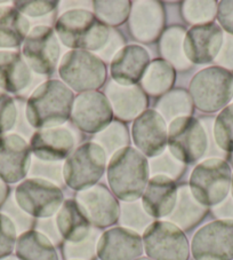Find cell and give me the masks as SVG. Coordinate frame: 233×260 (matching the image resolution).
I'll return each instance as SVG.
<instances>
[{
    "label": "cell",
    "instance_id": "21",
    "mask_svg": "<svg viewBox=\"0 0 233 260\" xmlns=\"http://www.w3.org/2000/svg\"><path fill=\"white\" fill-rule=\"evenodd\" d=\"M74 145L73 136L65 127H49L35 132L31 138L30 149L39 159L54 162L68 156Z\"/></svg>",
    "mask_w": 233,
    "mask_h": 260
},
{
    "label": "cell",
    "instance_id": "31",
    "mask_svg": "<svg viewBox=\"0 0 233 260\" xmlns=\"http://www.w3.org/2000/svg\"><path fill=\"white\" fill-rule=\"evenodd\" d=\"M193 101L184 89L177 88L168 92L158 103L159 114L168 122L180 117H189L193 110Z\"/></svg>",
    "mask_w": 233,
    "mask_h": 260
},
{
    "label": "cell",
    "instance_id": "43",
    "mask_svg": "<svg viewBox=\"0 0 233 260\" xmlns=\"http://www.w3.org/2000/svg\"><path fill=\"white\" fill-rule=\"evenodd\" d=\"M217 20L221 28L233 36V0H224L217 5Z\"/></svg>",
    "mask_w": 233,
    "mask_h": 260
},
{
    "label": "cell",
    "instance_id": "36",
    "mask_svg": "<svg viewBox=\"0 0 233 260\" xmlns=\"http://www.w3.org/2000/svg\"><path fill=\"white\" fill-rule=\"evenodd\" d=\"M120 221L126 227L132 228L134 232H143L152 223V217L145 212L141 203L135 201L123 204Z\"/></svg>",
    "mask_w": 233,
    "mask_h": 260
},
{
    "label": "cell",
    "instance_id": "3",
    "mask_svg": "<svg viewBox=\"0 0 233 260\" xmlns=\"http://www.w3.org/2000/svg\"><path fill=\"white\" fill-rule=\"evenodd\" d=\"M55 30L61 42L74 51H98L109 40L107 26L85 10L63 13L56 21Z\"/></svg>",
    "mask_w": 233,
    "mask_h": 260
},
{
    "label": "cell",
    "instance_id": "25",
    "mask_svg": "<svg viewBox=\"0 0 233 260\" xmlns=\"http://www.w3.org/2000/svg\"><path fill=\"white\" fill-rule=\"evenodd\" d=\"M31 73L28 64L16 52H0V87L17 93L28 86Z\"/></svg>",
    "mask_w": 233,
    "mask_h": 260
},
{
    "label": "cell",
    "instance_id": "5",
    "mask_svg": "<svg viewBox=\"0 0 233 260\" xmlns=\"http://www.w3.org/2000/svg\"><path fill=\"white\" fill-rule=\"evenodd\" d=\"M231 183L232 171L226 160L209 158L195 168L190 178V190L201 205L216 206L228 196Z\"/></svg>",
    "mask_w": 233,
    "mask_h": 260
},
{
    "label": "cell",
    "instance_id": "45",
    "mask_svg": "<svg viewBox=\"0 0 233 260\" xmlns=\"http://www.w3.org/2000/svg\"><path fill=\"white\" fill-rule=\"evenodd\" d=\"M54 221H52V220H45V221H42V223H40V225H42V228H43V231L46 233L47 235H49V237H51V239H53V241H58L60 240V236H61V234H60V232H57L55 228H54V223H53Z\"/></svg>",
    "mask_w": 233,
    "mask_h": 260
},
{
    "label": "cell",
    "instance_id": "15",
    "mask_svg": "<svg viewBox=\"0 0 233 260\" xmlns=\"http://www.w3.org/2000/svg\"><path fill=\"white\" fill-rule=\"evenodd\" d=\"M135 146L147 157H157L167 145L168 131L165 118L153 109L145 110L135 118L132 127Z\"/></svg>",
    "mask_w": 233,
    "mask_h": 260
},
{
    "label": "cell",
    "instance_id": "49",
    "mask_svg": "<svg viewBox=\"0 0 233 260\" xmlns=\"http://www.w3.org/2000/svg\"><path fill=\"white\" fill-rule=\"evenodd\" d=\"M232 197H233V174H232Z\"/></svg>",
    "mask_w": 233,
    "mask_h": 260
},
{
    "label": "cell",
    "instance_id": "42",
    "mask_svg": "<svg viewBox=\"0 0 233 260\" xmlns=\"http://www.w3.org/2000/svg\"><path fill=\"white\" fill-rule=\"evenodd\" d=\"M218 67L227 71H233V36L225 34L221 51L215 59Z\"/></svg>",
    "mask_w": 233,
    "mask_h": 260
},
{
    "label": "cell",
    "instance_id": "8",
    "mask_svg": "<svg viewBox=\"0 0 233 260\" xmlns=\"http://www.w3.org/2000/svg\"><path fill=\"white\" fill-rule=\"evenodd\" d=\"M167 145L169 152L177 160L192 164L205 155L208 147V139L199 120L189 116L170 122Z\"/></svg>",
    "mask_w": 233,
    "mask_h": 260
},
{
    "label": "cell",
    "instance_id": "14",
    "mask_svg": "<svg viewBox=\"0 0 233 260\" xmlns=\"http://www.w3.org/2000/svg\"><path fill=\"white\" fill-rule=\"evenodd\" d=\"M223 40V30L214 22L193 25L185 34L183 51L190 62L197 64L210 63L217 57Z\"/></svg>",
    "mask_w": 233,
    "mask_h": 260
},
{
    "label": "cell",
    "instance_id": "35",
    "mask_svg": "<svg viewBox=\"0 0 233 260\" xmlns=\"http://www.w3.org/2000/svg\"><path fill=\"white\" fill-rule=\"evenodd\" d=\"M216 2H184L182 13L191 24L199 25L213 22L217 15Z\"/></svg>",
    "mask_w": 233,
    "mask_h": 260
},
{
    "label": "cell",
    "instance_id": "22",
    "mask_svg": "<svg viewBox=\"0 0 233 260\" xmlns=\"http://www.w3.org/2000/svg\"><path fill=\"white\" fill-rule=\"evenodd\" d=\"M177 187L173 179L154 176L147 182L142 197V205L152 218L169 216L176 205Z\"/></svg>",
    "mask_w": 233,
    "mask_h": 260
},
{
    "label": "cell",
    "instance_id": "18",
    "mask_svg": "<svg viewBox=\"0 0 233 260\" xmlns=\"http://www.w3.org/2000/svg\"><path fill=\"white\" fill-rule=\"evenodd\" d=\"M96 252L101 260H135L143 252L142 239L132 230L112 228L98 240Z\"/></svg>",
    "mask_w": 233,
    "mask_h": 260
},
{
    "label": "cell",
    "instance_id": "20",
    "mask_svg": "<svg viewBox=\"0 0 233 260\" xmlns=\"http://www.w3.org/2000/svg\"><path fill=\"white\" fill-rule=\"evenodd\" d=\"M165 24L164 8L159 2H136L129 14V28L138 42L150 44L161 35Z\"/></svg>",
    "mask_w": 233,
    "mask_h": 260
},
{
    "label": "cell",
    "instance_id": "47",
    "mask_svg": "<svg viewBox=\"0 0 233 260\" xmlns=\"http://www.w3.org/2000/svg\"><path fill=\"white\" fill-rule=\"evenodd\" d=\"M0 260H20V259L16 258V257H6V258L0 259Z\"/></svg>",
    "mask_w": 233,
    "mask_h": 260
},
{
    "label": "cell",
    "instance_id": "7",
    "mask_svg": "<svg viewBox=\"0 0 233 260\" xmlns=\"http://www.w3.org/2000/svg\"><path fill=\"white\" fill-rule=\"evenodd\" d=\"M106 152L95 142L80 146L66 159L63 169L64 180L74 190H85L93 187L105 171Z\"/></svg>",
    "mask_w": 233,
    "mask_h": 260
},
{
    "label": "cell",
    "instance_id": "34",
    "mask_svg": "<svg viewBox=\"0 0 233 260\" xmlns=\"http://www.w3.org/2000/svg\"><path fill=\"white\" fill-rule=\"evenodd\" d=\"M214 138L222 150L233 152V102L222 109L215 119Z\"/></svg>",
    "mask_w": 233,
    "mask_h": 260
},
{
    "label": "cell",
    "instance_id": "6",
    "mask_svg": "<svg viewBox=\"0 0 233 260\" xmlns=\"http://www.w3.org/2000/svg\"><path fill=\"white\" fill-rule=\"evenodd\" d=\"M58 74L69 88L92 92L105 83L106 68L100 57L87 51H70L62 59Z\"/></svg>",
    "mask_w": 233,
    "mask_h": 260
},
{
    "label": "cell",
    "instance_id": "10",
    "mask_svg": "<svg viewBox=\"0 0 233 260\" xmlns=\"http://www.w3.org/2000/svg\"><path fill=\"white\" fill-rule=\"evenodd\" d=\"M20 209L35 218H49L63 202V192L53 182L44 179H28L15 190Z\"/></svg>",
    "mask_w": 233,
    "mask_h": 260
},
{
    "label": "cell",
    "instance_id": "24",
    "mask_svg": "<svg viewBox=\"0 0 233 260\" xmlns=\"http://www.w3.org/2000/svg\"><path fill=\"white\" fill-rule=\"evenodd\" d=\"M61 236L70 243H79L91 234V222L77 202L68 200L62 205L56 218Z\"/></svg>",
    "mask_w": 233,
    "mask_h": 260
},
{
    "label": "cell",
    "instance_id": "38",
    "mask_svg": "<svg viewBox=\"0 0 233 260\" xmlns=\"http://www.w3.org/2000/svg\"><path fill=\"white\" fill-rule=\"evenodd\" d=\"M96 239L97 233L93 232L79 243L68 242L64 244V257L70 260H91L95 253Z\"/></svg>",
    "mask_w": 233,
    "mask_h": 260
},
{
    "label": "cell",
    "instance_id": "23",
    "mask_svg": "<svg viewBox=\"0 0 233 260\" xmlns=\"http://www.w3.org/2000/svg\"><path fill=\"white\" fill-rule=\"evenodd\" d=\"M107 100L115 116L123 120H132L144 113L147 106L145 92L135 85L124 86L111 82L105 89Z\"/></svg>",
    "mask_w": 233,
    "mask_h": 260
},
{
    "label": "cell",
    "instance_id": "44",
    "mask_svg": "<svg viewBox=\"0 0 233 260\" xmlns=\"http://www.w3.org/2000/svg\"><path fill=\"white\" fill-rule=\"evenodd\" d=\"M214 216L219 220H233V197L228 195L222 203L213 209Z\"/></svg>",
    "mask_w": 233,
    "mask_h": 260
},
{
    "label": "cell",
    "instance_id": "13",
    "mask_svg": "<svg viewBox=\"0 0 233 260\" xmlns=\"http://www.w3.org/2000/svg\"><path fill=\"white\" fill-rule=\"evenodd\" d=\"M113 116L112 107L103 93L92 91L80 93L74 99L71 118L75 126L86 133H97L110 125Z\"/></svg>",
    "mask_w": 233,
    "mask_h": 260
},
{
    "label": "cell",
    "instance_id": "41",
    "mask_svg": "<svg viewBox=\"0 0 233 260\" xmlns=\"http://www.w3.org/2000/svg\"><path fill=\"white\" fill-rule=\"evenodd\" d=\"M16 8L23 14L37 17L44 16L51 13L58 5L57 2H17L15 3Z\"/></svg>",
    "mask_w": 233,
    "mask_h": 260
},
{
    "label": "cell",
    "instance_id": "26",
    "mask_svg": "<svg viewBox=\"0 0 233 260\" xmlns=\"http://www.w3.org/2000/svg\"><path fill=\"white\" fill-rule=\"evenodd\" d=\"M207 211V208L195 199L189 187H182L177 192L176 205L168 218L178 228L190 230L203 220Z\"/></svg>",
    "mask_w": 233,
    "mask_h": 260
},
{
    "label": "cell",
    "instance_id": "33",
    "mask_svg": "<svg viewBox=\"0 0 233 260\" xmlns=\"http://www.w3.org/2000/svg\"><path fill=\"white\" fill-rule=\"evenodd\" d=\"M95 140L101 143V147L107 154H114L126 147L129 143V136L127 126L122 122H113L98 132Z\"/></svg>",
    "mask_w": 233,
    "mask_h": 260
},
{
    "label": "cell",
    "instance_id": "29",
    "mask_svg": "<svg viewBox=\"0 0 233 260\" xmlns=\"http://www.w3.org/2000/svg\"><path fill=\"white\" fill-rule=\"evenodd\" d=\"M142 80L143 91L152 96L167 93L175 83V70L163 59H156L147 67Z\"/></svg>",
    "mask_w": 233,
    "mask_h": 260
},
{
    "label": "cell",
    "instance_id": "28",
    "mask_svg": "<svg viewBox=\"0 0 233 260\" xmlns=\"http://www.w3.org/2000/svg\"><path fill=\"white\" fill-rule=\"evenodd\" d=\"M29 22L19 11L0 7V47H16L24 42Z\"/></svg>",
    "mask_w": 233,
    "mask_h": 260
},
{
    "label": "cell",
    "instance_id": "4",
    "mask_svg": "<svg viewBox=\"0 0 233 260\" xmlns=\"http://www.w3.org/2000/svg\"><path fill=\"white\" fill-rule=\"evenodd\" d=\"M195 106L204 113H216L233 100V74L215 66L200 70L190 83Z\"/></svg>",
    "mask_w": 233,
    "mask_h": 260
},
{
    "label": "cell",
    "instance_id": "12",
    "mask_svg": "<svg viewBox=\"0 0 233 260\" xmlns=\"http://www.w3.org/2000/svg\"><path fill=\"white\" fill-rule=\"evenodd\" d=\"M60 44L52 28L35 26L23 43V55L31 69L42 75L54 73L60 59Z\"/></svg>",
    "mask_w": 233,
    "mask_h": 260
},
{
    "label": "cell",
    "instance_id": "2",
    "mask_svg": "<svg viewBox=\"0 0 233 260\" xmlns=\"http://www.w3.org/2000/svg\"><path fill=\"white\" fill-rule=\"evenodd\" d=\"M149 163L132 147L114 152L107 167V181L113 194L125 202L137 201L149 182Z\"/></svg>",
    "mask_w": 233,
    "mask_h": 260
},
{
    "label": "cell",
    "instance_id": "32",
    "mask_svg": "<svg viewBox=\"0 0 233 260\" xmlns=\"http://www.w3.org/2000/svg\"><path fill=\"white\" fill-rule=\"evenodd\" d=\"M98 20L105 25H120L126 21L132 10L131 2H94Z\"/></svg>",
    "mask_w": 233,
    "mask_h": 260
},
{
    "label": "cell",
    "instance_id": "17",
    "mask_svg": "<svg viewBox=\"0 0 233 260\" xmlns=\"http://www.w3.org/2000/svg\"><path fill=\"white\" fill-rule=\"evenodd\" d=\"M30 167V147L17 134L0 138V179L14 183L22 180Z\"/></svg>",
    "mask_w": 233,
    "mask_h": 260
},
{
    "label": "cell",
    "instance_id": "50",
    "mask_svg": "<svg viewBox=\"0 0 233 260\" xmlns=\"http://www.w3.org/2000/svg\"><path fill=\"white\" fill-rule=\"evenodd\" d=\"M231 162H232V164H233V152H232V155H231Z\"/></svg>",
    "mask_w": 233,
    "mask_h": 260
},
{
    "label": "cell",
    "instance_id": "46",
    "mask_svg": "<svg viewBox=\"0 0 233 260\" xmlns=\"http://www.w3.org/2000/svg\"><path fill=\"white\" fill-rule=\"evenodd\" d=\"M8 195V187L6 185V182L0 179V205H2L5 200L7 199Z\"/></svg>",
    "mask_w": 233,
    "mask_h": 260
},
{
    "label": "cell",
    "instance_id": "37",
    "mask_svg": "<svg viewBox=\"0 0 233 260\" xmlns=\"http://www.w3.org/2000/svg\"><path fill=\"white\" fill-rule=\"evenodd\" d=\"M183 164L177 160L169 151H165L152 159L151 170L156 176L177 178L183 172Z\"/></svg>",
    "mask_w": 233,
    "mask_h": 260
},
{
    "label": "cell",
    "instance_id": "16",
    "mask_svg": "<svg viewBox=\"0 0 233 260\" xmlns=\"http://www.w3.org/2000/svg\"><path fill=\"white\" fill-rule=\"evenodd\" d=\"M77 201L85 216L94 226L107 227L118 220L119 203L105 186L96 185L82 190L77 195Z\"/></svg>",
    "mask_w": 233,
    "mask_h": 260
},
{
    "label": "cell",
    "instance_id": "40",
    "mask_svg": "<svg viewBox=\"0 0 233 260\" xmlns=\"http://www.w3.org/2000/svg\"><path fill=\"white\" fill-rule=\"evenodd\" d=\"M17 110L13 99L0 92V134L5 133L14 126Z\"/></svg>",
    "mask_w": 233,
    "mask_h": 260
},
{
    "label": "cell",
    "instance_id": "11",
    "mask_svg": "<svg viewBox=\"0 0 233 260\" xmlns=\"http://www.w3.org/2000/svg\"><path fill=\"white\" fill-rule=\"evenodd\" d=\"M191 250L196 260H232L233 220H216L201 227Z\"/></svg>",
    "mask_w": 233,
    "mask_h": 260
},
{
    "label": "cell",
    "instance_id": "27",
    "mask_svg": "<svg viewBox=\"0 0 233 260\" xmlns=\"http://www.w3.org/2000/svg\"><path fill=\"white\" fill-rule=\"evenodd\" d=\"M16 254L20 260H58L52 242L37 231L24 232L19 237Z\"/></svg>",
    "mask_w": 233,
    "mask_h": 260
},
{
    "label": "cell",
    "instance_id": "39",
    "mask_svg": "<svg viewBox=\"0 0 233 260\" xmlns=\"http://www.w3.org/2000/svg\"><path fill=\"white\" fill-rule=\"evenodd\" d=\"M16 244V226L12 219L0 213V259L8 257Z\"/></svg>",
    "mask_w": 233,
    "mask_h": 260
},
{
    "label": "cell",
    "instance_id": "19",
    "mask_svg": "<svg viewBox=\"0 0 233 260\" xmlns=\"http://www.w3.org/2000/svg\"><path fill=\"white\" fill-rule=\"evenodd\" d=\"M149 64L150 56L146 49L138 45H127L114 55L110 74L116 84L131 86L143 78Z\"/></svg>",
    "mask_w": 233,
    "mask_h": 260
},
{
    "label": "cell",
    "instance_id": "9",
    "mask_svg": "<svg viewBox=\"0 0 233 260\" xmlns=\"http://www.w3.org/2000/svg\"><path fill=\"white\" fill-rule=\"evenodd\" d=\"M146 254L152 260H187L190 249L184 233L168 221H154L143 235Z\"/></svg>",
    "mask_w": 233,
    "mask_h": 260
},
{
    "label": "cell",
    "instance_id": "48",
    "mask_svg": "<svg viewBox=\"0 0 233 260\" xmlns=\"http://www.w3.org/2000/svg\"><path fill=\"white\" fill-rule=\"evenodd\" d=\"M135 260H152L150 258H140V259H135Z\"/></svg>",
    "mask_w": 233,
    "mask_h": 260
},
{
    "label": "cell",
    "instance_id": "30",
    "mask_svg": "<svg viewBox=\"0 0 233 260\" xmlns=\"http://www.w3.org/2000/svg\"><path fill=\"white\" fill-rule=\"evenodd\" d=\"M185 38V31L180 26L169 28L161 37L160 49L161 54L169 64H173L178 69H185L190 66V61L186 59L183 51V39Z\"/></svg>",
    "mask_w": 233,
    "mask_h": 260
},
{
    "label": "cell",
    "instance_id": "1",
    "mask_svg": "<svg viewBox=\"0 0 233 260\" xmlns=\"http://www.w3.org/2000/svg\"><path fill=\"white\" fill-rule=\"evenodd\" d=\"M74 96L63 82L48 80L31 94L26 103V117L37 128L57 127L71 116Z\"/></svg>",
    "mask_w": 233,
    "mask_h": 260
}]
</instances>
